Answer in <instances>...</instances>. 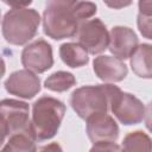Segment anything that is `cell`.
<instances>
[{"label":"cell","instance_id":"obj_1","mask_svg":"<svg viewBox=\"0 0 152 152\" xmlns=\"http://www.w3.org/2000/svg\"><path fill=\"white\" fill-rule=\"evenodd\" d=\"M96 11L97 7L91 1L49 0L43 12L44 33L55 40L75 37L81 24Z\"/></svg>","mask_w":152,"mask_h":152},{"label":"cell","instance_id":"obj_2","mask_svg":"<svg viewBox=\"0 0 152 152\" xmlns=\"http://www.w3.org/2000/svg\"><path fill=\"white\" fill-rule=\"evenodd\" d=\"M66 112L65 104L51 96L39 97L32 106L31 126L38 141H45L56 135Z\"/></svg>","mask_w":152,"mask_h":152},{"label":"cell","instance_id":"obj_3","mask_svg":"<svg viewBox=\"0 0 152 152\" xmlns=\"http://www.w3.org/2000/svg\"><path fill=\"white\" fill-rule=\"evenodd\" d=\"M40 23L39 13L28 7H12L4 15L1 30L7 43L24 45L36 34Z\"/></svg>","mask_w":152,"mask_h":152},{"label":"cell","instance_id":"obj_4","mask_svg":"<svg viewBox=\"0 0 152 152\" xmlns=\"http://www.w3.org/2000/svg\"><path fill=\"white\" fill-rule=\"evenodd\" d=\"M110 101V84L84 86L75 89L70 96V106L83 120L95 114H107Z\"/></svg>","mask_w":152,"mask_h":152},{"label":"cell","instance_id":"obj_5","mask_svg":"<svg viewBox=\"0 0 152 152\" xmlns=\"http://www.w3.org/2000/svg\"><path fill=\"white\" fill-rule=\"evenodd\" d=\"M0 113L4 142L7 137L10 138L17 133L33 134L30 120V108L26 102L13 99H4L0 103Z\"/></svg>","mask_w":152,"mask_h":152},{"label":"cell","instance_id":"obj_6","mask_svg":"<svg viewBox=\"0 0 152 152\" xmlns=\"http://www.w3.org/2000/svg\"><path fill=\"white\" fill-rule=\"evenodd\" d=\"M109 109L114 116L126 126L140 124L145 118V106L142 102L114 84H110Z\"/></svg>","mask_w":152,"mask_h":152},{"label":"cell","instance_id":"obj_7","mask_svg":"<svg viewBox=\"0 0 152 152\" xmlns=\"http://www.w3.org/2000/svg\"><path fill=\"white\" fill-rule=\"evenodd\" d=\"M77 39L88 53L97 55L108 49L109 32L101 19H89L81 24Z\"/></svg>","mask_w":152,"mask_h":152},{"label":"cell","instance_id":"obj_8","mask_svg":"<svg viewBox=\"0 0 152 152\" xmlns=\"http://www.w3.org/2000/svg\"><path fill=\"white\" fill-rule=\"evenodd\" d=\"M21 64L34 74L45 72L53 65L51 45L44 39H37L26 45L21 52Z\"/></svg>","mask_w":152,"mask_h":152},{"label":"cell","instance_id":"obj_9","mask_svg":"<svg viewBox=\"0 0 152 152\" xmlns=\"http://www.w3.org/2000/svg\"><path fill=\"white\" fill-rule=\"evenodd\" d=\"M5 88L12 95L30 100L40 91V78L30 70H17L7 77Z\"/></svg>","mask_w":152,"mask_h":152},{"label":"cell","instance_id":"obj_10","mask_svg":"<svg viewBox=\"0 0 152 152\" xmlns=\"http://www.w3.org/2000/svg\"><path fill=\"white\" fill-rule=\"evenodd\" d=\"M138 46V37L132 28L126 26H115L109 31L108 50L115 58L120 61L131 58Z\"/></svg>","mask_w":152,"mask_h":152},{"label":"cell","instance_id":"obj_11","mask_svg":"<svg viewBox=\"0 0 152 152\" xmlns=\"http://www.w3.org/2000/svg\"><path fill=\"white\" fill-rule=\"evenodd\" d=\"M86 131L94 144L102 141L114 142L119 138V126L108 114H95L87 119Z\"/></svg>","mask_w":152,"mask_h":152},{"label":"cell","instance_id":"obj_12","mask_svg":"<svg viewBox=\"0 0 152 152\" xmlns=\"http://www.w3.org/2000/svg\"><path fill=\"white\" fill-rule=\"evenodd\" d=\"M93 68L95 75L103 82H120L128 74L127 65L122 61L106 55L95 57Z\"/></svg>","mask_w":152,"mask_h":152},{"label":"cell","instance_id":"obj_13","mask_svg":"<svg viewBox=\"0 0 152 152\" xmlns=\"http://www.w3.org/2000/svg\"><path fill=\"white\" fill-rule=\"evenodd\" d=\"M133 72L140 78H152V45L140 44L129 58Z\"/></svg>","mask_w":152,"mask_h":152},{"label":"cell","instance_id":"obj_14","mask_svg":"<svg viewBox=\"0 0 152 152\" xmlns=\"http://www.w3.org/2000/svg\"><path fill=\"white\" fill-rule=\"evenodd\" d=\"M59 56L70 68H80L89 62L87 50L80 43H64L59 46Z\"/></svg>","mask_w":152,"mask_h":152},{"label":"cell","instance_id":"obj_15","mask_svg":"<svg viewBox=\"0 0 152 152\" xmlns=\"http://www.w3.org/2000/svg\"><path fill=\"white\" fill-rule=\"evenodd\" d=\"M121 152H152V139L142 131L131 132L122 140Z\"/></svg>","mask_w":152,"mask_h":152},{"label":"cell","instance_id":"obj_16","mask_svg":"<svg viewBox=\"0 0 152 152\" xmlns=\"http://www.w3.org/2000/svg\"><path fill=\"white\" fill-rule=\"evenodd\" d=\"M36 141L32 133H17L8 138L1 152H37Z\"/></svg>","mask_w":152,"mask_h":152},{"label":"cell","instance_id":"obj_17","mask_svg":"<svg viewBox=\"0 0 152 152\" xmlns=\"http://www.w3.org/2000/svg\"><path fill=\"white\" fill-rule=\"evenodd\" d=\"M75 84H76L75 76L68 71H56L51 74L44 82V87L46 89L57 93L66 91Z\"/></svg>","mask_w":152,"mask_h":152},{"label":"cell","instance_id":"obj_18","mask_svg":"<svg viewBox=\"0 0 152 152\" xmlns=\"http://www.w3.org/2000/svg\"><path fill=\"white\" fill-rule=\"evenodd\" d=\"M137 25L144 38L152 39V1H139Z\"/></svg>","mask_w":152,"mask_h":152},{"label":"cell","instance_id":"obj_19","mask_svg":"<svg viewBox=\"0 0 152 152\" xmlns=\"http://www.w3.org/2000/svg\"><path fill=\"white\" fill-rule=\"evenodd\" d=\"M89 152H121V147L115 142L102 141L94 144Z\"/></svg>","mask_w":152,"mask_h":152},{"label":"cell","instance_id":"obj_20","mask_svg":"<svg viewBox=\"0 0 152 152\" xmlns=\"http://www.w3.org/2000/svg\"><path fill=\"white\" fill-rule=\"evenodd\" d=\"M145 126L152 133V101H150L145 107Z\"/></svg>","mask_w":152,"mask_h":152},{"label":"cell","instance_id":"obj_21","mask_svg":"<svg viewBox=\"0 0 152 152\" xmlns=\"http://www.w3.org/2000/svg\"><path fill=\"white\" fill-rule=\"evenodd\" d=\"M38 152H63V151H62V147L57 142H51V144L42 146Z\"/></svg>","mask_w":152,"mask_h":152},{"label":"cell","instance_id":"obj_22","mask_svg":"<svg viewBox=\"0 0 152 152\" xmlns=\"http://www.w3.org/2000/svg\"><path fill=\"white\" fill-rule=\"evenodd\" d=\"M129 4H131V2H126V4H125V2H120V4H109V2H108L107 5L115 8V7H124V6H127V5H129Z\"/></svg>","mask_w":152,"mask_h":152}]
</instances>
